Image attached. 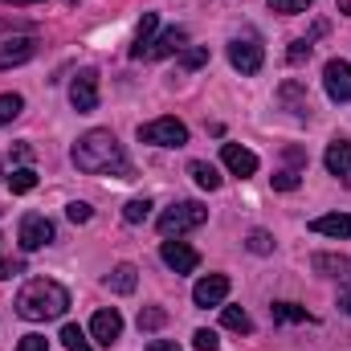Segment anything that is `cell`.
I'll list each match as a JSON object with an SVG mask.
<instances>
[{
  "label": "cell",
  "instance_id": "f1b7e54d",
  "mask_svg": "<svg viewBox=\"0 0 351 351\" xmlns=\"http://www.w3.org/2000/svg\"><path fill=\"white\" fill-rule=\"evenodd\" d=\"M192 348H196V351H217V348H221V339H217V331L200 327V331L192 335Z\"/></svg>",
  "mask_w": 351,
  "mask_h": 351
},
{
  "label": "cell",
  "instance_id": "8d00e7d4",
  "mask_svg": "<svg viewBox=\"0 0 351 351\" xmlns=\"http://www.w3.org/2000/svg\"><path fill=\"white\" fill-rule=\"evenodd\" d=\"M315 265H319V269H343V258H315Z\"/></svg>",
  "mask_w": 351,
  "mask_h": 351
},
{
  "label": "cell",
  "instance_id": "44dd1931",
  "mask_svg": "<svg viewBox=\"0 0 351 351\" xmlns=\"http://www.w3.org/2000/svg\"><path fill=\"white\" fill-rule=\"evenodd\" d=\"M147 217H152V200H147V196H135V200L123 204V221H127V225H139V221H147Z\"/></svg>",
  "mask_w": 351,
  "mask_h": 351
},
{
  "label": "cell",
  "instance_id": "2e32d148",
  "mask_svg": "<svg viewBox=\"0 0 351 351\" xmlns=\"http://www.w3.org/2000/svg\"><path fill=\"white\" fill-rule=\"evenodd\" d=\"M311 229H315V233H323V237H335V241H343V237H351V213L315 217V221H311Z\"/></svg>",
  "mask_w": 351,
  "mask_h": 351
},
{
  "label": "cell",
  "instance_id": "4316f807",
  "mask_svg": "<svg viewBox=\"0 0 351 351\" xmlns=\"http://www.w3.org/2000/svg\"><path fill=\"white\" fill-rule=\"evenodd\" d=\"M164 323H168V315H164L160 306H143V311H139V331H160Z\"/></svg>",
  "mask_w": 351,
  "mask_h": 351
},
{
  "label": "cell",
  "instance_id": "5bb4252c",
  "mask_svg": "<svg viewBox=\"0 0 351 351\" xmlns=\"http://www.w3.org/2000/svg\"><path fill=\"white\" fill-rule=\"evenodd\" d=\"M323 164H327V172L339 176V180H343V184L351 188V139H335V143L327 147Z\"/></svg>",
  "mask_w": 351,
  "mask_h": 351
},
{
  "label": "cell",
  "instance_id": "277c9868",
  "mask_svg": "<svg viewBox=\"0 0 351 351\" xmlns=\"http://www.w3.org/2000/svg\"><path fill=\"white\" fill-rule=\"evenodd\" d=\"M139 143H152V147H184L188 143V127L180 119H152L139 127Z\"/></svg>",
  "mask_w": 351,
  "mask_h": 351
},
{
  "label": "cell",
  "instance_id": "9c48e42d",
  "mask_svg": "<svg viewBox=\"0 0 351 351\" xmlns=\"http://www.w3.org/2000/svg\"><path fill=\"white\" fill-rule=\"evenodd\" d=\"M160 258H164V265L176 269V274H192V269L200 265V254H196L188 241H172V237L160 245Z\"/></svg>",
  "mask_w": 351,
  "mask_h": 351
},
{
  "label": "cell",
  "instance_id": "8992f818",
  "mask_svg": "<svg viewBox=\"0 0 351 351\" xmlns=\"http://www.w3.org/2000/svg\"><path fill=\"white\" fill-rule=\"evenodd\" d=\"M49 241H53V221L41 213H25L21 217V250L33 254V250H45Z\"/></svg>",
  "mask_w": 351,
  "mask_h": 351
},
{
  "label": "cell",
  "instance_id": "ac0fdd59",
  "mask_svg": "<svg viewBox=\"0 0 351 351\" xmlns=\"http://www.w3.org/2000/svg\"><path fill=\"white\" fill-rule=\"evenodd\" d=\"M135 282H139V269H135L131 262L114 265V269L106 274V286H110L114 294H131V290H135Z\"/></svg>",
  "mask_w": 351,
  "mask_h": 351
},
{
  "label": "cell",
  "instance_id": "4dcf8cb0",
  "mask_svg": "<svg viewBox=\"0 0 351 351\" xmlns=\"http://www.w3.org/2000/svg\"><path fill=\"white\" fill-rule=\"evenodd\" d=\"M66 217H70L74 225H86L90 217H94V208H90L86 200H74V204H66Z\"/></svg>",
  "mask_w": 351,
  "mask_h": 351
},
{
  "label": "cell",
  "instance_id": "836d02e7",
  "mask_svg": "<svg viewBox=\"0 0 351 351\" xmlns=\"http://www.w3.org/2000/svg\"><path fill=\"white\" fill-rule=\"evenodd\" d=\"M274 188L278 192H294L298 188V172H290V168L286 172H274Z\"/></svg>",
  "mask_w": 351,
  "mask_h": 351
},
{
  "label": "cell",
  "instance_id": "7a4b0ae2",
  "mask_svg": "<svg viewBox=\"0 0 351 351\" xmlns=\"http://www.w3.org/2000/svg\"><path fill=\"white\" fill-rule=\"evenodd\" d=\"M70 306V294L62 282L53 278H29L16 294V315L29 323H45V319H62Z\"/></svg>",
  "mask_w": 351,
  "mask_h": 351
},
{
  "label": "cell",
  "instance_id": "7c38bea8",
  "mask_svg": "<svg viewBox=\"0 0 351 351\" xmlns=\"http://www.w3.org/2000/svg\"><path fill=\"white\" fill-rule=\"evenodd\" d=\"M221 160H225V168H229V172L241 176V180L258 172V156H254L250 147H241V143H225V147H221Z\"/></svg>",
  "mask_w": 351,
  "mask_h": 351
},
{
  "label": "cell",
  "instance_id": "d6986e66",
  "mask_svg": "<svg viewBox=\"0 0 351 351\" xmlns=\"http://www.w3.org/2000/svg\"><path fill=\"white\" fill-rule=\"evenodd\" d=\"M188 172H192V180H196L204 192H217V188H221V172H217L213 164H204V160H192Z\"/></svg>",
  "mask_w": 351,
  "mask_h": 351
},
{
  "label": "cell",
  "instance_id": "1f68e13d",
  "mask_svg": "<svg viewBox=\"0 0 351 351\" xmlns=\"http://www.w3.org/2000/svg\"><path fill=\"white\" fill-rule=\"evenodd\" d=\"M311 58V41H290V49H286V62L290 66H302Z\"/></svg>",
  "mask_w": 351,
  "mask_h": 351
},
{
  "label": "cell",
  "instance_id": "f546056e",
  "mask_svg": "<svg viewBox=\"0 0 351 351\" xmlns=\"http://www.w3.org/2000/svg\"><path fill=\"white\" fill-rule=\"evenodd\" d=\"M315 0H269V8L274 12H286V16H294V12H306Z\"/></svg>",
  "mask_w": 351,
  "mask_h": 351
},
{
  "label": "cell",
  "instance_id": "52a82bcc",
  "mask_svg": "<svg viewBox=\"0 0 351 351\" xmlns=\"http://www.w3.org/2000/svg\"><path fill=\"white\" fill-rule=\"evenodd\" d=\"M323 86L331 94V102H351V62L331 58L327 70H323Z\"/></svg>",
  "mask_w": 351,
  "mask_h": 351
},
{
  "label": "cell",
  "instance_id": "3957f363",
  "mask_svg": "<svg viewBox=\"0 0 351 351\" xmlns=\"http://www.w3.org/2000/svg\"><path fill=\"white\" fill-rule=\"evenodd\" d=\"M204 221H208V208H204L200 200H176L172 208L160 213V233H164V237H180V233H188V229H200Z\"/></svg>",
  "mask_w": 351,
  "mask_h": 351
},
{
  "label": "cell",
  "instance_id": "9a60e30c",
  "mask_svg": "<svg viewBox=\"0 0 351 351\" xmlns=\"http://www.w3.org/2000/svg\"><path fill=\"white\" fill-rule=\"evenodd\" d=\"M184 45H188V29H168V33H160L156 41H152V49H147V58L156 62V58H172V53H184Z\"/></svg>",
  "mask_w": 351,
  "mask_h": 351
},
{
  "label": "cell",
  "instance_id": "e0dca14e",
  "mask_svg": "<svg viewBox=\"0 0 351 351\" xmlns=\"http://www.w3.org/2000/svg\"><path fill=\"white\" fill-rule=\"evenodd\" d=\"M156 29H160V16L156 12H143V21L135 29V41H131V58H147V49L156 41Z\"/></svg>",
  "mask_w": 351,
  "mask_h": 351
},
{
  "label": "cell",
  "instance_id": "7402d4cb",
  "mask_svg": "<svg viewBox=\"0 0 351 351\" xmlns=\"http://www.w3.org/2000/svg\"><path fill=\"white\" fill-rule=\"evenodd\" d=\"M269 315H274V323H306V319H311V315H306L302 306H294V302H274Z\"/></svg>",
  "mask_w": 351,
  "mask_h": 351
},
{
  "label": "cell",
  "instance_id": "ab89813d",
  "mask_svg": "<svg viewBox=\"0 0 351 351\" xmlns=\"http://www.w3.org/2000/svg\"><path fill=\"white\" fill-rule=\"evenodd\" d=\"M4 4H41V0H4Z\"/></svg>",
  "mask_w": 351,
  "mask_h": 351
},
{
  "label": "cell",
  "instance_id": "ba28073f",
  "mask_svg": "<svg viewBox=\"0 0 351 351\" xmlns=\"http://www.w3.org/2000/svg\"><path fill=\"white\" fill-rule=\"evenodd\" d=\"M225 298H229V278H225V274H208V278H200V282L192 286V302L204 306V311H208V306H221Z\"/></svg>",
  "mask_w": 351,
  "mask_h": 351
},
{
  "label": "cell",
  "instance_id": "d4e9b609",
  "mask_svg": "<svg viewBox=\"0 0 351 351\" xmlns=\"http://www.w3.org/2000/svg\"><path fill=\"white\" fill-rule=\"evenodd\" d=\"M62 343H66V351H94L90 339H86V331H82L78 323H66V327H62Z\"/></svg>",
  "mask_w": 351,
  "mask_h": 351
},
{
  "label": "cell",
  "instance_id": "f35d334b",
  "mask_svg": "<svg viewBox=\"0 0 351 351\" xmlns=\"http://www.w3.org/2000/svg\"><path fill=\"white\" fill-rule=\"evenodd\" d=\"M339 311H343V315H351V290H343V294H339Z\"/></svg>",
  "mask_w": 351,
  "mask_h": 351
},
{
  "label": "cell",
  "instance_id": "5b68a950",
  "mask_svg": "<svg viewBox=\"0 0 351 351\" xmlns=\"http://www.w3.org/2000/svg\"><path fill=\"white\" fill-rule=\"evenodd\" d=\"M229 62H233V70H241V74H258L262 62H265L258 33H241V37H233V41H229Z\"/></svg>",
  "mask_w": 351,
  "mask_h": 351
},
{
  "label": "cell",
  "instance_id": "30bf717a",
  "mask_svg": "<svg viewBox=\"0 0 351 351\" xmlns=\"http://www.w3.org/2000/svg\"><path fill=\"white\" fill-rule=\"evenodd\" d=\"M70 102H74L78 114H90V110L98 106V74H94V70H82V74L70 82Z\"/></svg>",
  "mask_w": 351,
  "mask_h": 351
},
{
  "label": "cell",
  "instance_id": "e575fe53",
  "mask_svg": "<svg viewBox=\"0 0 351 351\" xmlns=\"http://www.w3.org/2000/svg\"><path fill=\"white\" fill-rule=\"evenodd\" d=\"M16 274H25V262H21V258H4V262H0V282H8V278H16Z\"/></svg>",
  "mask_w": 351,
  "mask_h": 351
},
{
  "label": "cell",
  "instance_id": "484cf974",
  "mask_svg": "<svg viewBox=\"0 0 351 351\" xmlns=\"http://www.w3.org/2000/svg\"><path fill=\"white\" fill-rule=\"evenodd\" d=\"M21 110H25V98H21V94H0V127L12 123Z\"/></svg>",
  "mask_w": 351,
  "mask_h": 351
},
{
  "label": "cell",
  "instance_id": "83f0119b",
  "mask_svg": "<svg viewBox=\"0 0 351 351\" xmlns=\"http://www.w3.org/2000/svg\"><path fill=\"white\" fill-rule=\"evenodd\" d=\"M208 62V45H196V49H184L180 53V70H200Z\"/></svg>",
  "mask_w": 351,
  "mask_h": 351
},
{
  "label": "cell",
  "instance_id": "d6a6232c",
  "mask_svg": "<svg viewBox=\"0 0 351 351\" xmlns=\"http://www.w3.org/2000/svg\"><path fill=\"white\" fill-rule=\"evenodd\" d=\"M250 250H254V254H269V250H274V237H269L265 229H254V233H250Z\"/></svg>",
  "mask_w": 351,
  "mask_h": 351
},
{
  "label": "cell",
  "instance_id": "4fadbf2b",
  "mask_svg": "<svg viewBox=\"0 0 351 351\" xmlns=\"http://www.w3.org/2000/svg\"><path fill=\"white\" fill-rule=\"evenodd\" d=\"M37 53V41L25 33V37H8L4 45H0V70H8V66H25L29 58Z\"/></svg>",
  "mask_w": 351,
  "mask_h": 351
},
{
  "label": "cell",
  "instance_id": "74e56055",
  "mask_svg": "<svg viewBox=\"0 0 351 351\" xmlns=\"http://www.w3.org/2000/svg\"><path fill=\"white\" fill-rule=\"evenodd\" d=\"M147 351H180L172 343V339H152V343H147Z\"/></svg>",
  "mask_w": 351,
  "mask_h": 351
},
{
  "label": "cell",
  "instance_id": "603a6c76",
  "mask_svg": "<svg viewBox=\"0 0 351 351\" xmlns=\"http://www.w3.org/2000/svg\"><path fill=\"white\" fill-rule=\"evenodd\" d=\"M221 323H225L229 331H241V335L254 331V323H250V315H245L241 306H225V311H221Z\"/></svg>",
  "mask_w": 351,
  "mask_h": 351
},
{
  "label": "cell",
  "instance_id": "ffe728a7",
  "mask_svg": "<svg viewBox=\"0 0 351 351\" xmlns=\"http://www.w3.org/2000/svg\"><path fill=\"white\" fill-rule=\"evenodd\" d=\"M282 102H290V110L302 119V114H311V102H306V90L298 86V82H286L282 86Z\"/></svg>",
  "mask_w": 351,
  "mask_h": 351
},
{
  "label": "cell",
  "instance_id": "cb8c5ba5",
  "mask_svg": "<svg viewBox=\"0 0 351 351\" xmlns=\"http://www.w3.org/2000/svg\"><path fill=\"white\" fill-rule=\"evenodd\" d=\"M8 188H12V196L33 192V188H37V172H33V168H12V176H8Z\"/></svg>",
  "mask_w": 351,
  "mask_h": 351
},
{
  "label": "cell",
  "instance_id": "6da1fadb",
  "mask_svg": "<svg viewBox=\"0 0 351 351\" xmlns=\"http://www.w3.org/2000/svg\"><path fill=\"white\" fill-rule=\"evenodd\" d=\"M74 164H78V172L90 176H119V180L131 176V160L110 131H86L74 143Z\"/></svg>",
  "mask_w": 351,
  "mask_h": 351
},
{
  "label": "cell",
  "instance_id": "d590c367",
  "mask_svg": "<svg viewBox=\"0 0 351 351\" xmlns=\"http://www.w3.org/2000/svg\"><path fill=\"white\" fill-rule=\"evenodd\" d=\"M16 351H49V343H45V335H25L16 343Z\"/></svg>",
  "mask_w": 351,
  "mask_h": 351
},
{
  "label": "cell",
  "instance_id": "8fae6325",
  "mask_svg": "<svg viewBox=\"0 0 351 351\" xmlns=\"http://www.w3.org/2000/svg\"><path fill=\"white\" fill-rule=\"evenodd\" d=\"M90 335H94V343H102V348H110L119 335H123V315L110 306V311H98L94 319H90Z\"/></svg>",
  "mask_w": 351,
  "mask_h": 351
}]
</instances>
